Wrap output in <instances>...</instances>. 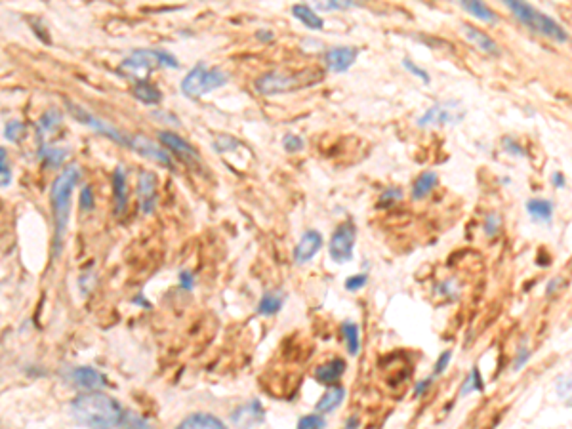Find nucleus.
I'll return each instance as SVG.
<instances>
[{"mask_svg": "<svg viewBox=\"0 0 572 429\" xmlns=\"http://www.w3.org/2000/svg\"><path fill=\"white\" fill-rule=\"evenodd\" d=\"M81 178V168L79 165H69L56 178V182L52 185V210H54V248H56V254H59L61 250V242L65 237L67 223H69V214H71V195L76 182Z\"/></svg>", "mask_w": 572, "mask_h": 429, "instance_id": "nucleus-2", "label": "nucleus"}, {"mask_svg": "<svg viewBox=\"0 0 572 429\" xmlns=\"http://www.w3.org/2000/svg\"><path fill=\"white\" fill-rule=\"evenodd\" d=\"M12 182V170L8 165V155L6 149L0 147V187H8Z\"/></svg>", "mask_w": 572, "mask_h": 429, "instance_id": "nucleus-32", "label": "nucleus"}, {"mask_svg": "<svg viewBox=\"0 0 572 429\" xmlns=\"http://www.w3.org/2000/svg\"><path fill=\"white\" fill-rule=\"evenodd\" d=\"M256 36H258V41H262V42H269L275 39V34L271 33V31H258Z\"/></svg>", "mask_w": 572, "mask_h": 429, "instance_id": "nucleus-49", "label": "nucleus"}, {"mask_svg": "<svg viewBox=\"0 0 572 429\" xmlns=\"http://www.w3.org/2000/svg\"><path fill=\"white\" fill-rule=\"evenodd\" d=\"M506 6L515 14V17L527 25L531 31H536L538 34H544L548 39H553L557 42H569V33L566 29L557 23L553 17L542 14L540 10H536L527 2H517V0H507Z\"/></svg>", "mask_w": 572, "mask_h": 429, "instance_id": "nucleus-4", "label": "nucleus"}, {"mask_svg": "<svg viewBox=\"0 0 572 429\" xmlns=\"http://www.w3.org/2000/svg\"><path fill=\"white\" fill-rule=\"evenodd\" d=\"M460 6L466 10V12H469L473 17L484 21V23H498L496 12H492V10L489 8V6H484L482 2H469V0H464V2H460Z\"/></svg>", "mask_w": 572, "mask_h": 429, "instance_id": "nucleus-24", "label": "nucleus"}, {"mask_svg": "<svg viewBox=\"0 0 572 429\" xmlns=\"http://www.w3.org/2000/svg\"><path fill=\"white\" fill-rule=\"evenodd\" d=\"M113 193H114V214L121 216L128 202V185H126V170L119 166L113 174Z\"/></svg>", "mask_w": 572, "mask_h": 429, "instance_id": "nucleus-19", "label": "nucleus"}, {"mask_svg": "<svg viewBox=\"0 0 572 429\" xmlns=\"http://www.w3.org/2000/svg\"><path fill=\"white\" fill-rule=\"evenodd\" d=\"M504 149L515 157H524V149L519 143H515L511 138H504Z\"/></svg>", "mask_w": 572, "mask_h": 429, "instance_id": "nucleus-42", "label": "nucleus"}, {"mask_svg": "<svg viewBox=\"0 0 572 429\" xmlns=\"http://www.w3.org/2000/svg\"><path fill=\"white\" fill-rule=\"evenodd\" d=\"M368 282V277L367 275H355V277H349L347 281H345V289L351 290V292H355V290H360L365 284Z\"/></svg>", "mask_w": 572, "mask_h": 429, "instance_id": "nucleus-39", "label": "nucleus"}, {"mask_svg": "<svg viewBox=\"0 0 572 429\" xmlns=\"http://www.w3.org/2000/svg\"><path fill=\"white\" fill-rule=\"evenodd\" d=\"M357 423H359V418H353V420L347 421V428L345 429H355L357 428Z\"/></svg>", "mask_w": 572, "mask_h": 429, "instance_id": "nucleus-50", "label": "nucleus"}, {"mask_svg": "<svg viewBox=\"0 0 572 429\" xmlns=\"http://www.w3.org/2000/svg\"><path fill=\"white\" fill-rule=\"evenodd\" d=\"M292 16H294L300 23L305 25L307 29L319 31V29H323V25H325V21L315 14V10L311 8V6H307V4H296V6H292Z\"/></svg>", "mask_w": 572, "mask_h": 429, "instance_id": "nucleus-23", "label": "nucleus"}, {"mask_svg": "<svg viewBox=\"0 0 572 429\" xmlns=\"http://www.w3.org/2000/svg\"><path fill=\"white\" fill-rule=\"evenodd\" d=\"M134 96H136L139 101L147 103V105H156V103H161V99H163L161 90H159L156 86H153V84H149L147 81H139V83L136 84Z\"/></svg>", "mask_w": 572, "mask_h": 429, "instance_id": "nucleus-25", "label": "nucleus"}, {"mask_svg": "<svg viewBox=\"0 0 572 429\" xmlns=\"http://www.w3.org/2000/svg\"><path fill=\"white\" fill-rule=\"evenodd\" d=\"M121 426H123V429H153L147 420L139 418L136 414H124Z\"/></svg>", "mask_w": 572, "mask_h": 429, "instance_id": "nucleus-33", "label": "nucleus"}, {"mask_svg": "<svg viewBox=\"0 0 572 429\" xmlns=\"http://www.w3.org/2000/svg\"><path fill=\"white\" fill-rule=\"evenodd\" d=\"M454 107H458L456 101L437 103V105L427 109L424 115L418 118V126H420V128H425V126H429V124H441L442 126V124L452 123V121H454V116H452Z\"/></svg>", "mask_w": 572, "mask_h": 429, "instance_id": "nucleus-13", "label": "nucleus"}, {"mask_svg": "<svg viewBox=\"0 0 572 429\" xmlns=\"http://www.w3.org/2000/svg\"><path fill=\"white\" fill-rule=\"evenodd\" d=\"M71 414L81 426L90 429H113L121 426L123 406L113 397L101 393L79 395L71 403Z\"/></svg>", "mask_w": 572, "mask_h": 429, "instance_id": "nucleus-1", "label": "nucleus"}, {"mask_svg": "<svg viewBox=\"0 0 572 429\" xmlns=\"http://www.w3.org/2000/svg\"><path fill=\"white\" fill-rule=\"evenodd\" d=\"M65 103H67V107H69V113H71V115H73L79 123L90 126V128H94L96 132L103 134V136H107L109 140H113L114 143H119V145H126V147H130V138H128L126 134L121 132V130H116L113 124H109V123H105V121L98 118V116L90 115L88 111H84L81 105H74L73 101H69V99H65Z\"/></svg>", "mask_w": 572, "mask_h": 429, "instance_id": "nucleus-8", "label": "nucleus"}, {"mask_svg": "<svg viewBox=\"0 0 572 429\" xmlns=\"http://www.w3.org/2000/svg\"><path fill=\"white\" fill-rule=\"evenodd\" d=\"M159 140L163 141L164 145L170 149V151L178 153L181 158H185V160H189V163H198V160H201V157H198V151H196V149L193 147L187 140H183V138L176 136V134L161 132L159 134Z\"/></svg>", "mask_w": 572, "mask_h": 429, "instance_id": "nucleus-14", "label": "nucleus"}, {"mask_svg": "<svg viewBox=\"0 0 572 429\" xmlns=\"http://www.w3.org/2000/svg\"><path fill=\"white\" fill-rule=\"evenodd\" d=\"M4 136H6L10 141H21L25 136V124L19 123V121H12V123L6 124Z\"/></svg>", "mask_w": 572, "mask_h": 429, "instance_id": "nucleus-36", "label": "nucleus"}, {"mask_svg": "<svg viewBox=\"0 0 572 429\" xmlns=\"http://www.w3.org/2000/svg\"><path fill=\"white\" fill-rule=\"evenodd\" d=\"M551 180H553V185H555L557 189H563L564 187V176L561 172H555L553 174V178H551Z\"/></svg>", "mask_w": 572, "mask_h": 429, "instance_id": "nucleus-48", "label": "nucleus"}, {"mask_svg": "<svg viewBox=\"0 0 572 429\" xmlns=\"http://www.w3.org/2000/svg\"><path fill=\"white\" fill-rule=\"evenodd\" d=\"M355 223L351 220H345L343 223H340L336 227L334 235L330 239V247H328V252H330V258L338 262V264H347L351 262L353 258V244H355Z\"/></svg>", "mask_w": 572, "mask_h": 429, "instance_id": "nucleus-7", "label": "nucleus"}, {"mask_svg": "<svg viewBox=\"0 0 572 429\" xmlns=\"http://www.w3.org/2000/svg\"><path fill=\"white\" fill-rule=\"evenodd\" d=\"M353 6H357L355 2H347V0H343V2H327V4H317V8L319 10H347V8H353Z\"/></svg>", "mask_w": 572, "mask_h": 429, "instance_id": "nucleus-41", "label": "nucleus"}, {"mask_svg": "<svg viewBox=\"0 0 572 429\" xmlns=\"http://www.w3.org/2000/svg\"><path fill=\"white\" fill-rule=\"evenodd\" d=\"M138 197H139V205H141V210L145 214H151L155 210L156 205V176L153 172H143L139 174L138 180Z\"/></svg>", "mask_w": 572, "mask_h": 429, "instance_id": "nucleus-12", "label": "nucleus"}, {"mask_svg": "<svg viewBox=\"0 0 572 429\" xmlns=\"http://www.w3.org/2000/svg\"><path fill=\"white\" fill-rule=\"evenodd\" d=\"M283 147H285V151H288V153L302 151L303 140L300 138V136H296V134H286L285 140H283Z\"/></svg>", "mask_w": 572, "mask_h": 429, "instance_id": "nucleus-37", "label": "nucleus"}, {"mask_svg": "<svg viewBox=\"0 0 572 429\" xmlns=\"http://www.w3.org/2000/svg\"><path fill=\"white\" fill-rule=\"evenodd\" d=\"M59 124H61V113H59L57 109H50V111H46V113L42 115L41 123H39V134H41V138L48 136V134H52L54 130H57Z\"/></svg>", "mask_w": 572, "mask_h": 429, "instance_id": "nucleus-29", "label": "nucleus"}, {"mask_svg": "<svg viewBox=\"0 0 572 429\" xmlns=\"http://www.w3.org/2000/svg\"><path fill=\"white\" fill-rule=\"evenodd\" d=\"M527 210L529 214L538 220V222H549L551 220V214H553V205L546 200V198H532L527 202Z\"/></svg>", "mask_w": 572, "mask_h": 429, "instance_id": "nucleus-27", "label": "nucleus"}, {"mask_svg": "<svg viewBox=\"0 0 572 429\" xmlns=\"http://www.w3.org/2000/svg\"><path fill=\"white\" fill-rule=\"evenodd\" d=\"M156 65L178 69L180 63L172 54L164 52V50H139V52H134L128 59H124L121 71L124 74L138 76L139 81H143V74L147 73L151 67Z\"/></svg>", "mask_w": 572, "mask_h": 429, "instance_id": "nucleus-6", "label": "nucleus"}, {"mask_svg": "<svg viewBox=\"0 0 572 429\" xmlns=\"http://www.w3.org/2000/svg\"><path fill=\"white\" fill-rule=\"evenodd\" d=\"M343 399H345V389H343L342 386H332L325 395L320 397V401L317 403L315 408H317V412L319 414L332 412V410H336L338 406L342 405Z\"/></svg>", "mask_w": 572, "mask_h": 429, "instance_id": "nucleus-21", "label": "nucleus"}, {"mask_svg": "<svg viewBox=\"0 0 572 429\" xmlns=\"http://www.w3.org/2000/svg\"><path fill=\"white\" fill-rule=\"evenodd\" d=\"M285 302V294L277 290V292H265L258 304V313L260 315H275L278 313V309L283 307Z\"/></svg>", "mask_w": 572, "mask_h": 429, "instance_id": "nucleus-26", "label": "nucleus"}, {"mask_svg": "<svg viewBox=\"0 0 572 429\" xmlns=\"http://www.w3.org/2000/svg\"><path fill=\"white\" fill-rule=\"evenodd\" d=\"M531 359V351L527 349V347H521V351H519V355H517V359H515L513 363V370H519V368H523L524 363Z\"/></svg>", "mask_w": 572, "mask_h": 429, "instance_id": "nucleus-44", "label": "nucleus"}, {"mask_svg": "<svg viewBox=\"0 0 572 429\" xmlns=\"http://www.w3.org/2000/svg\"><path fill=\"white\" fill-rule=\"evenodd\" d=\"M178 429H225V423L212 414L196 412L181 421Z\"/></svg>", "mask_w": 572, "mask_h": 429, "instance_id": "nucleus-20", "label": "nucleus"}, {"mask_svg": "<svg viewBox=\"0 0 572 429\" xmlns=\"http://www.w3.org/2000/svg\"><path fill=\"white\" fill-rule=\"evenodd\" d=\"M357 48H351V46H338V48H330L325 54V63L330 71L334 73H345L349 67L355 63L357 59Z\"/></svg>", "mask_w": 572, "mask_h": 429, "instance_id": "nucleus-11", "label": "nucleus"}, {"mask_svg": "<svg viewBox=\"0 0 572 429\" xmlns=\"http://www.w3.org/2000/svg\"><path fill=\"white\" fill-rule=\"evenodd\" d=\"M450 357H452V353L450 351H445L439 359H437V363H435V370H433V376H439L441 372H445V368L449 366L450 363Z\"/></svg>", "mask_w": 572, "mask_h": 429, "instance_id": "nucleus-43", "label": "nucleus"}, {"mask_svg": "<svg viewBox=\"0 0 572 429\" xmlns=\"http://www.w3.org/2000/svg\"><path fill=\"white\" fill-rule=\"evenodd\" d=\"M500 229V216L498 214H489L487 218V225H484V231L489 237H494Z\"/></svg>", "mask_w": 572, "mask_h": 429, "instance_id": "nucleus-40", "label": "nucleus"}, {"mask_svg": "<svg viewBox=\"0 0 572 429\" xmlns=\"http://www.w3.org/2000/svg\"><path fill=\"white\" fill-rule=\"evenodd\" d=\"M323 81V71L317 69H302V71H269L256 81V90L263 96H275L286 92L300 90L305 86H313Z\"/></svg>", "mask_w": 572, "mask_h": 429, "instance_id": "nucleus-3", "label": "nucleus"}, {"mask_svg": "<svg viewBox=\"0 0 572 429\" xmlns=\"http://www.w3.org/2000/svg\"><path fill=\"white\" fill-rule=\"evenodd\" d=\"M73 380L76 386H81L84 389H101L107 386V378L98 372L96 368H90V366H81L73 372Z\"/></svg>", "mask_w": 572, "mask_h": 429, "instance_id": "nucleus-17", "label": "nucleus"}, {"mask_svg": "<svg viewBox=\"0 0 572 429\" xmlns=\"http://www.w3.org/2000/svg\"><path fill=\"white\" fill-rule=\"evenodd\" d=\"M233 426L238 429H250L256 423H262L263 421V406L258 399H252L250 403L238 406L237 410L231 416Z\"/></svg>", "mask_w": 572, "mask_h": 429, "instance_id": "nucleus-9", "label": "nucleus"}, {"mask_svg": "<svg viewBox=\"0 0 572 429\" xmlns=\"http://www.w3.org/2000/svg\"><path fill=\"white\" fill-rule=\"evenodd\" d=\"M437 182H439V178H437V174H435L433 170H427V172L420 174L416 178V182H414V185H412V198H414V200H422L424 197H427V195L433 191Z\"/></svg>", "mask_w": 572, "mask_h": 429, "instance_id": "nucleus-22", "label": "nucleus"}, {"mask_svg": "<svg viewBox=\"0 0 572 429\" xmlns=\"http://www.w3.org/2000/svg\"><path fill=\"white\" fill-rule=\"evenodd\" d=\"M229 83V76L221 69H208L205 63H198L187 73L181 83V92L187 98H198L205 96L206 92L218 90Z\"/></svg>", "mask_w": 572, "mask_h": 429, "instance_id": "nucleus-5", "label": "nucleus"}, {"mask_svg": "<svg viewBox=\"0 0 572 429\" xmlns=\"http://www.w3.org/2000/svg\"><path fill=\"white\" fill-rule=\"evenodd\" d=\"M429 386H431V378H427V380H422L418 381V386L414 388V395H422L425 389H429Z\"/></svg>", "mask_w": 572, "mask_h": 429, "instance_id": "nucleus-47", "label": "nucleus"}, {"mask_svg": "<svg viewBox=\"0 0 572 429\" xmlns=\"http://www.w3.org/2000/svg\"><path fill=\"white\" fill-rule=\"evenodd\" d=\"M342 332L345 336V344H347V351L351 353L353 357L359 355L360 349V342H359V326L351 321H345L342 324Z\"/></svg>", "mask_w": 572, "mask_h": 429, "instance_id": "nucleus-28", "label": "nucleus"}, {"mask_svg": "<svg viewBox=\"0 0 572 429\" xmlns=\"http://www.w3.org/2000/svg\"><path fill=\"white\" fill-rule=\"evenodd\" d=\"M320 247H323V235H320L319 231H313V229L305 231L302 240H300L298 247H296V262H298V264H305V262L313 260L315 254L320 250Z\"/></svg>", "mask_w": 572, "mask_h": 429, "instance_id": "nucleus-15", "label": "nucleus"}, {"mask_svg": "<svg viewBox=\"0 0 572 429\" xmlns=\"http://www.w3.org/2000/svg\"><path fill=\"white\" fill-rule=\"evenodd\" d=\"M402 67H405V69H407L409 73L414 74L416 79H420V81H422L424 84L431 83V76H429V73H427L425 69H422V67H418L416 63H414V61H412L410 58L402 59Z\"/></svg>", "mask_w": 572, "mask_h": 429, "instance_id": "nucleus-35", "label": "nucleus"}, {"mask_svg": "<svg viewBox=\"0 0 572 429\" xmlns=\"http://www.w3.org/2000/svg\"><path fill=\"white\" fill-rule=\"evenodd\" d=\"M130 147L134 149V151H138V153H141L143 157L151 158V160H155V163H159V165L163 166H168V168H174V163H172V157L164 151V149H161L156 143H153L151 140H147L145 136H134V138H130Z\"/></svg>", "mask_w": 572, "mask_h": 429, "instance_id": "nucleus-10", "label": "nucleus"}, {"mask_svg": "<svg viewBox=\"0 0 572 429\" xmlns=\"http://www.w3.org/2000/svg\"><path fill=\"white\" fill-rule=\"evenodd\" d=\"M180 284H181V289L193 290V284H195V279H193V275H191L189 271L181 273V275H180Z\"/></svg>", "mask_w": 572, "mask_h": 429, "instance_id": "nucleus-46", "label": "nucleus"}, {"mask_svg": "<svg viewBox=\"0 0 572 429\" xmlns=\"http://www.w3.org/2000/svg\"><path fill=\"white\" fill-rule=\"evenodd\" d=\"M462 31L466 34V39L469 42H473L477 48L484 52V54H491V56H500V46L492 41L487 33L479 31L477 27L469 23H462Z\"/></svg>", "mask_w": 572, "mask_h": 429, "instance_id": "nucleus-16", "label": "nucleus"}, {"mask_svg": "<svg viewBox=\"0 0 572 429\" xmlns=\"http://www.w3.org/2000/svg\"><path fill=\"white\" fill-rule=\"evenodd\" d=\"M42 158L46 160V165L59 166L63 163V158H65V151L56 147H46L42 149Z\"/></svg>", "mask_w": 572, "mask_h": 429, "instance_id": "nucleus-34", "label": "nucleus"}, {"mask_svg": "<svg viewBox=\"0 0 572 429\" xmlns=\"http://www.w3.org/2000/svg\"><path fill=\"white\" fill-rule=\"evenodd\" d=\"M482 389H484V386H482L481 372H479L477 366H473V370L469 372V376H467L464 386L460 389V397H466L469 393H473V391H482Z\"/></svg>", "mask_w": 572, "mask_h": 429, "instance_id": "nucleus-30", "label": "nucleus"}, {"mask_svg": "<svg viewBox=\"0 0 572 429\" xmlns=\"http://www.w3.org/2000/svg\"><path fill=\"white\" fill-rule=\"evenodd\" d=\"M402 198V191L399 189V187H387V189L384 191V195H382V202H380V207H389V205H395L397 200H400Z\"/></svg>", "mask_w": 572, "mask_h": 429, "instance_id": "nucleus-38", "label": "nucleus"}, {"mask_svg": "<svg viewBox=\"0 0 572 429\" xmlns=\"http://www.w3.org/2000/svg\"><path fill=\"white\" fill-rule=\"evenodd\" d=\"M345 368H347L345 361H342V359H332V361H328V363L320 364L319 368H317V372H315V378H317V381H320V384L332 388V386H336V381L342 378Z\"/></svg>", "mask_w": 572, "mask_h": 429, "instance_id": "nucleus-18", "label": "nucleus"}, {"mask_svg": "<svg viewBox=\"0 0 572 429\" xmlns=\"http://www.w3.org/2000/svg\"><path fill=\"white\" fill-rule=\"evenodd\" d=\"M94 205V195H92L90 187H84L81 191V207L82 208H92Z\"/></svg>", "mask_w": 572, "mask_h": 429, "instance_id": "nucleus-45", "label": "nucleus"}, {"mask_svg": "<svg viewBox=\"0 0 572 429\" xmlns=\"http://www.w3.org/2000/svg\"><path fill=\"white\" fill-rule=\"evenodd\" d=\"M325 426H327V421H325V418L320 414H309V416L300 418L296 429H323Z\"/></svg>", "mask_w": 572, "mask_h": 429, "instance_id": "nucleus-31", "label": "nucleus"}]
</instances>
